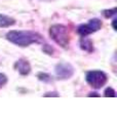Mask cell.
Segmentation results:
<instances>
[{"instance_id":"obj_1","label":"cell","mask_w":117,"mask_h":123,"mask_svg":"<svg viewBox=\"0 0 117 123\" xmlns=\"http://www.w3.org/2000/svg\"><path fill=\"white\" fill-rule=\"evenodd\" d=\"M6 39L11 43L26 47L34 43H43L44 39L42 35L34 31H17L13 30L6 34Z\"/></svg>"},{"instance_id":"obj_2","label":"cell","mask_w":117,"mask_h":123,"mask_svg":"<svg viewBox=\"0 0 117 123\" xmlns=\"http://www.w3.org/2000/svg\"><path fill=\"white\" fill-rule=\"evenodd\" d=\"M50 38L63 48H68L70 44V36L69 30L66 26L62 24H54L49 28Z\"/></svg>"},{"instance_id":"obj_3","label":"cell","mask_w":117,"mask_h":123,"mask_svg":"<svg viewBox=\"0 0 117 123\" xmlns=\"http://www.w3.org/2000/svg\"><path fill=\"white\" fill-rule=\"evenodd\" d=\"M85 80H86V82L92 88L99 89V88L103 87L105 84L107 83V81H108V76H107L106 73H104L103 71L92 70V71H88L86 73Z\"/></svg>"},{"instance_id":"obj_4","label":"cell","mask_w":117,"mask_h":123,"mask_svg":"<svg viewBox=\"0 0 117 123\" xmlns=\"http://www.w3.org/2000/svg\"><path fill=\"white\" fill-rule=\"evenodd\" d=\"M102 21L99 18H91L87 24L80 25L77 28V33L81 37H86L89 34H92L102 28Z\"/></svg>"},{"instance_id":"obj_5","label":"cell","mask_w":117,"mask_h":123,"mask_svg":"<svg viewBox=\"0 0 117 123\" xmlns=\"http://www.w3.org/2000/svg\"><path fill=\"white\" fill-rule=\"evenodd\" d=\"M56 75L58 79H70L74 75V68L69 63H58L56 66Z\"/></svg>"},{"instance_id":"obj_6","label":"cell","mask_w":117,"mask_h":123,"mask_svg":"<svg viewBox=\"0 0 117 123\" xmlns=\"http://www.w3.org/2000/svg\"><path fill=\"white\" fill-rule=\"evenodd\" d=\"M14 69L17 70L20 74L23 76H27L31 72V65L27 60L25 59H20L19 61L15 62Z\"/></svg>"},{"instance_id":"obj_7","label":"cell","mask_w":117,"mask_h":123,"mask_svg":"<svg viewBox=\"0 0 117 123\" xmlns=\"http://www.w3.org/2000/svg\"><path fill=\"white\" fill-rule=\"evenodd\" d=\"M15 24V20L5 14L0 13V28H8Z\"/></svg>"},{"instance_id":"obj_8","label":"cell","mask_w":117,"mask_h":123,"mask_svg":"<svg viewBox=\"0 0 117 123\" xmlns=\"http://www.w3.org/2000/svg\"><path fill=\"white\" fill-rule=\"evenodd\" d=\"M80 47L82 50L87 51V52H92L93 51V43L91 39L86 37H82L80 40Z\"/></svg>"},{"instance_id":"obj_9","label":"cell","mask_w":117,"mask_h":123,"mask_svg":"<svg viewBox=\"0 0 117 123\" xmlns=\"http://www.w3.org/2000/svg\"><path fill=\"white\" fill-rule=\"evenodd\" d=\"M38 79L40 80V81H43V82H46V83H50L52 82V76H50L49 74H47V73H39V74L37 75Z\"/></svg>"},{"instance_id":"obj_10","label":"cell","mask_w":117,"mask_h":123,"mask_svg":"<svg viewBox=\"0 0 117 123\" xmlns=\"http://www.w3.org/2000/svg\"><path fill=\"white\" fill-rule=\"evenodd\" d=\"M104 95L106 98H109V97L110 98H116V92L112 87H107L104 91Z\"/></svg>"},{"instance_id":"obj_11","label":"cell","mask_w":117,"mask_h":123,"mask_svg":"<svg viewBox=\"0 0 117 123\" xmlns=\"http://www.w3.org/2000/svg\"><path fill=\"white\" fill-rule=\"evenodd\" d=\"M116 12H117V8H113V9H107V10H103V15L105 18H111V17H113V15H115L116 14Z\"/></svg>"},{"instance_id":"obj_12","label":"cell","mask_w":117,"mask_h":123,"mask_svg":"<svg viewBox=\"0 0 117 123\" xmlns=\"http://www.w3.org/2000/svg\"><path fill=\"white\" fill-rule=\"evenodd\" d=\"M7 83V77L5 74H3V73H0V89L5 85Z\"/></svg>"},{"instance_id":"obj_13","label":"cell","mask_w":117,"mask_h":123,"mask_svg":"<svg viewBox=\"0 0 117 123\" xmlns=\"http://www.w3.org/2000/svg\"><path fill=\"white\" fill-rule=\"evenodd\" d=\"M44 97H58V92H47L44 94Z\"/></svg>"},{"instance_id":"obj_14","label":"cell","mask_w":117,"mask_h":123,"mask_svg":"<svg viewBox=\"0 0 117 123\" xmlns=\"http://www.w3.org/2000/svg\"><path fill=\"white\" fill-rule=\"evenodd\" d=\"M88 97H100L98 93H96V92H91V93L88 94Z\"/></svg>"}]
</instances>
